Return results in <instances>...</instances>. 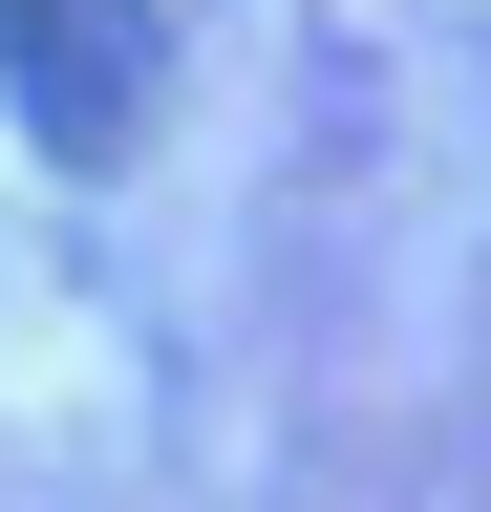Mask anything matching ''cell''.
I'll return each instance as SVG.
<instances>
[{
  "label": "cell",
  "mask_w": 491,
  "mask_h": 512,
  "mask_svg": "<svg viewBox=\"0 0 491 512\" xmlns=\"http://www.w3.org/2000/svg\"><path fill=\"white\" fill-rule=\"evenodd\" d=\"M0 107L43 171H129L171 107V22L150 0H0Z\"/></svg>",
  "instance_id": "cell-1"
}]
</instances>
